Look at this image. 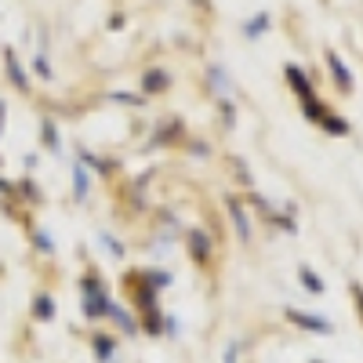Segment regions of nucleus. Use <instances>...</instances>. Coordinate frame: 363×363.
I'll return each mask as SVG.
<instances>
[{
  "instance_id": "1",
  "label": "nucleus",
  "mask_w": 363,
  "mask_h": 363,
  "mask_svg": "<svg viewBox=\"0 0 363 363\" xmlns=\"http://www.w3.org/2000/svg\"><path fill=\"white\" fill-rule=\"evenodd\" d=\"M327 58H330V69H335L338 84H342V87L349 91V87H352V80H349V73H345V66H342V58H338V55H327Z\"/></svg>"
},
{
  "instance_id": "5",
  "label": "nucleus",
  "mask_w": 363,
  "mask_h": 363,
  "mask_svg": "<svg viewBox=\"0 0 363 363\" xmlns=\"http://www.w3.org/2000/svg\"><path fill=\"white\" fill-rule=\"evenodd\" d=\"M301 284H309L313 291H320V280H313V272H309V269H306V272H301Z\"/></svg>"
},
{
  "instance_id": "4",
  "label": "nucleus",
  "mask_w": 363,
  "mask_h": 363,
  "mask_svg": "<svg viewBox=\"0 0 363 363\" xmlns=\"http://www.w3.org/2000/svg\"><path fill=\"white\" fill-rule=\"evenodd\" d=\"M265 26H269V18H265V15H258V18H255V22L247 26V37H258V33H262Z\"/></svg>"
},
{
  "instance_id": "3",
  "label": "nucleus",
  "mask_w": 363,
  "mask_h": 363,
  "mask_svg": "<svg viewBox=\"0 0 363 363\" xmlns=\"http://www.w3.org/2000/svg\"><path fill=\"white\" fill-rule=\"evenodd\" d=\"M145 87H149V91H164V87H167V77H164L160 69H153V77H145Z\"/></svg>"
},
{
  "instance_id": "2",
  "label": "nucleus",
  "mask_w": 363,
  "mask_h": 363,
  "mask_svg": "<svg viewBox=\"0 0 363 363\" xmlns=\"http://www.w3.org/2000/svg\"><path fill=\"white\" fill-rule=\"evenodd\" d=\"M8 69H11V80H15L18 87H26V77H22V66H18V58H15V51H8Z\"/></svg>"
}]
</instances>
